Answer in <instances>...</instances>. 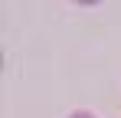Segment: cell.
Returning <instances> with one entry per match:
<instances>
[{
  "label": "cell",
  "mask_w": 121,
  "mask_h": 118,
  "mask_svg": "<svg viewBox=\"0 0 121 118\" xmlns=\"http://www.w3.org/2000/svg\"><path fill=\"white\" fill-rule=\"evenodd\" d=\"M72 118H92V115H85V112H79V115H72Z\"/></svg>",
  "instance_id": "6da1fadb"
}]
</instances>
